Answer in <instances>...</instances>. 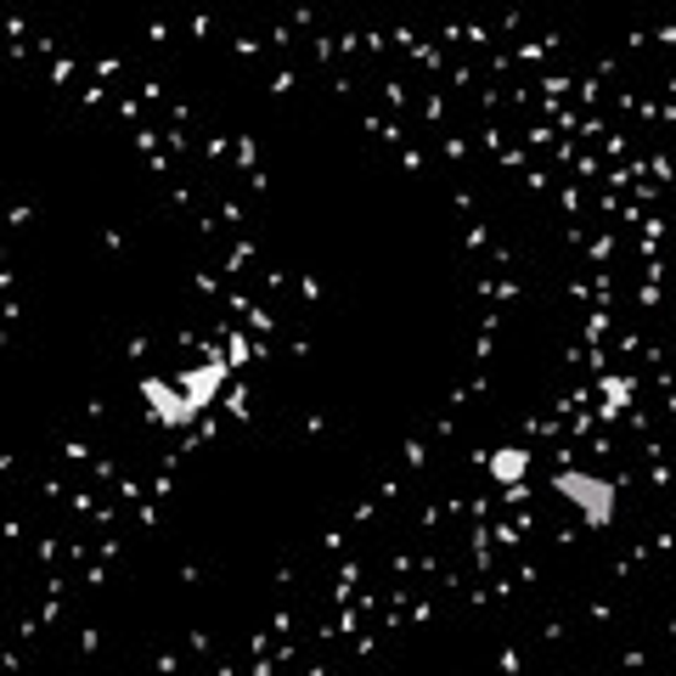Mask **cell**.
Listing matches in <instances>:
<instances>
[{
	"mask_svg": "<svg viewBox=\"0 0 676 676\" xmlns=\"http://www.w3.org/2000/svg\"><path fill=\"white\" fill-rule=\"evenodd\" d=\"M553 491L581 513L592 530H609L614 524V486L603 473H587V468H558L553 473Z\"/></svg>",
	"mask_w": 676,
	"mask_h": 676,
	"instance_id": "cell-1",
	"label": "cell"
},
{
	"mask_svg": "<svg viewBox=\"0 0 676 676\" xmlns=\"http://www.w3.org/2000/svg\"><path fill=\"white\" fill-rule=\"evenodd\" d=\"M141 401H148L153 423H164V428H186L192 417H198V406L181 395L175 378H141Z\"/></svg>",
	"mask_w": 676,
	"mask_h": 676,
	"instance_id": "cell-2",
	"label": "cell"
},
{
	"mask_svg": "<svg viewBox=\"0 0 676 676\" xmlns=\"http://www.w3.org/2000/svg\"><path fill=\"white\" fill-rule=\"evenodd\" d=\"M226 372H231V361H204V367H192V372H181L175 383H181V395L192 401V406H209L215 395H220V383H226Z\"/></svg>",
	"mask_w": 676,
	"mask_h": 676,
	"instance_id": "cell-3",
	"label": "cell"
},
{
	"mask_svg": "<svg viewBox=\"0 0 676 676\" xmlns=\"http://www.w3.org/2000/svg\"><path fill=\"white\" fill-rule=\"evenodd\" d=\"M524 473H530V451H519V446H502V451L491 457V479H497V486H519Z\"/></svg>",
	"mask_w": 676,
	"mask_h": 676,
	"instance_id": "cell-4",
	"label": "cell"
},
{
	"mask_svg": "<svg viewBox=\"0 0 676 676\" xmlns=\"http://www.w3.org/2000/svg\"><path fill=\"white\" fill-rule=\"evenodd\" d=\"M603 401H609V412H620L625 401H632V383H625V378H603Z\"/></svg>",
	"mask_w": 676,
	"mask_h": 676,
	"instance_id": "cell-5",
	"label": "cell"
}]
</instances>
